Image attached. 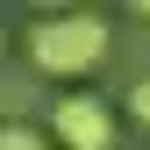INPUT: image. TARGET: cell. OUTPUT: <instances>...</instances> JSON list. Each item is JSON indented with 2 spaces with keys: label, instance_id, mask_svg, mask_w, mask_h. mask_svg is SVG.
<instances>
[{
  "label": "cell",
  "instance_id": "obj_2",
  "mask_svg": "<svg viewBox=\"0 0 150 150\" xmlns=\"http://www.w3.org/2000/svg\"><path fill=\"white\" fill-rule=\"evenodd\" d=\"M50 136L64 150H115V107H107L100 93H57Z\"/></svg>",
  "mask_w": 150,
  "mask_h": 150
},
{
  "label": "cell",
  "instance_id": "obj_3",
  "mask_svg": "<svg viewBox=\"0 0 150 150\" xmlns=\"http://www.w3.org/2000/svg\"><path fill=\"white\" fill-rule=\"evenodd\" d=\"M0 150H64L50 129H36V122H7L0 129Z\"/></svg>",
  "mask_w": 150,
  "mask_h": 150
},
{
  "label": "cell",
  "instance_id": "obj_4",
  "mask_svg": "<svg viewBox=\"0 0 150 150\" xmlns=\"http://www.w3.org/2000/svg\"><path fill=\"white\" fill-rule=\"evenodd\" d=\"M129 122H143V129H150V71L129 86Z\"/></svg>",
  "mask_w": 150,
  "mask_h": 150
},
{
  "label": "cell",
  "instance_id": "obj_1",
  "mask_svg": "<svg viewBox=\"0 0 150 150\" xmlns=\"http://www.w3.org/2000/svg\"><path fill=\"white\" fill-rule=\"evenodd\" d=\"M29 64L43 71V79H86V71L107 64V50H115V22H107L100 7H57V14H36L29 36H22Z\"/></svg>",
  "mask_w": 150,
  "mask_h": 150
}]
</instances>
